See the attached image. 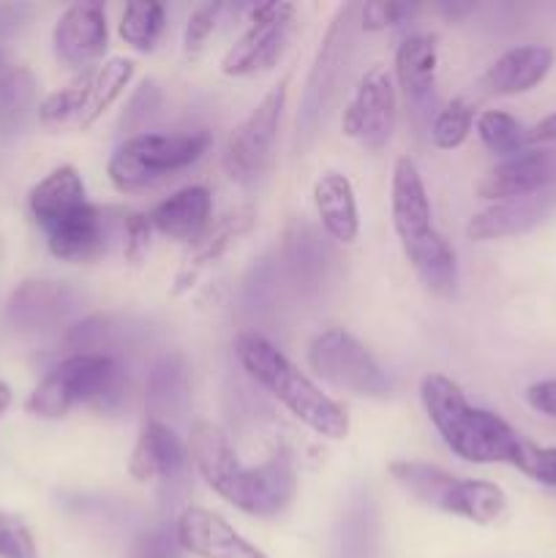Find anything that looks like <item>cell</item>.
Segmentation results:
<instances>
[{"label":"cell","instance_id":"obj_1","mask_svg":"<svg viewBox=\"0 0 556 558\" xmlns=\"http://www.w3.org/2000/svg\"><path fill=\"white\" fill-rule=\"evenodd\" d=\"M185 445L202 480L245 515H278L298 494V474L283 452H276L259 466H243L227 434L207 420L191 425Z\"/></svg>","mask_w":556,"mask_h":558},{"label":"cell","instance_id":"obj_2","mask_svg":"<svg viewBox=\"0 0 556 558\" xmlns=\"http://www.w3.org/2000/svg\"><path fill=\"white\" fill-rule=\"evenodd\" d=\"M420 398L442 441L458 458L469 463H510L521 469L527 439H521L499 414L472 407L450 376H423Z\"/></svg>","mask_w":556,"mask_h":558},{"label":"cell","instance_id":"obj_3","mask_svg":"<svg viewBox=\"0 0 556 558\" xmlns=\"http://www.w3.org/2000/svg\"><path fill=\"white\" fill-rule=\"evenodd\" d=\"M234 354L245 374L270 392L292 417H298L305 428L325 436L330 441H341L349 436V414L338 401L319 390L287 354L273 347L259 332H240L234 341Z\"/></svg>","mask_w":556,"mask_h":558},{"label":"cell","instance_id":"obj_4","mask_svg":"<svg viewBox=\"0 0 556 558\" xmlns=\"http://www.w3.org/2000/svg\"><path fill=\"white\" fill-rule=\"evenodd\" d=\"M123 392V368L104 352H76L55 365L27 398V412L60 420L74 407L107 409Z\"/></svg>","mask_w":556,"mask_h":558},{"label":"cell","instance_id":"obj_5","mask_svg":"<svg viewBox=\"0 0 556 558\" xmlns=\"http://www.w3.org/2000/svg\"><path fill=\"white\" fill-rule=\"evenodd\" d=\"M210 131H183V134L145 131L118 145L107 163V174L120 194H134L194 167L210 150Z\"/></svg>","mask_w":556,"mask_h":558},{"label":"cell","instance_id":"obj_6","mask_svg":"<svg viewBox=\"0 0 556 558\" xmlns=\"http://www.w3.org/2000/svg\"><path fill=\"white\" fill-rule=\"evenodd\" d=\"M309 365L316 376L352 396L385 401L392 392L390 379L374 354L343 327H330L311 341Z\"/></svg>","mask_w":556,"mask_h":558},{"label":"cell","instance_id":"obj_7","mask_svg":"<svg viewBox=\"0 0 556 558\" xmlns=\"http://www.w3.org/2000/svg\"><path fill=\"white\" fill-rule=\"evenodd\" d=\"M354 25H360V5H341L336 11V16H333L319 49H316L314 65L309 71V80H305L303 104H300L298 114V134H314L325 109L336 98L341 76L347 74L349 58H352Z\"/></svg>","mask_w":556,"mask_h":558},{"label":"cell","instance_id":"obj_8","mask_svg":"<svg viewBox=\"0 0 556 558\" xmlns=\"http://www.w3.org/2000/svg\"><path fill=\"white\" fill-rule=\"evenodd\" d=\"M283 104H287V80L265 93L262 101L234 125L221 153V167L229 180L251 185L262 178L276 147Z\"/></svg>","mask_w":556,"mask_h":558},{"label":"cell","instance_id":"obj_9","mask_svg":"<svg viewBox=\"0 0 556 558\" xmlns=\"http://www.w3.org/2000/svg\"><path fill=\"white\" fill-rule=\"evenodd\" d=\"M249 27L221 58V71L227 76H254L273 69L287 49L298 25V9L283 0L251 5Z\"/></svg>","mask_w":556,"mask_h":558},{"label":"cell","instance_id":"obj_10","mask_svg":"<svg viewBox=\"0 0 556 558\" xmlns=\"http://www.w3.org/2000/svg\"><path fill=\"white\" fill-rule=\"evenodd\" d=\"M396 80L387 65L376 63L358 80L341 118V131L368 150H382L396 129Z\"/></svg>","mask_w":556,"mask_h":558},{"label":"cell","instance_id":"obj_11","mask_svg":"<svg viewBox=\"0 0 556 558\" xmlns=\"http://www.w3.org/2000/svg\"><path fill=\"white\" fill-rule=\"evenodd\" d=\"M85 294L65 281H25L11 292L5 319L16 332H49L80 314Z\"/></svg>","mask_w":556,"mask_h":558},{"label":"cell","instance_id":"obj_12","mask_svg":"<svg viewBox=\"0 0 556 558\" xmlns=\"http://www.w3.org/2000/svg\"><path fill=\"white\" fill-rule=\"evenodd\" d=\"M52 47L55 58L65 69H96V63L104 58L109 47L107 11H104V5L93 3V0L69 5L60 14L58 25L52 31Z\"/></svg>","mask_w":556,"mask_h":558},{"label":"cell","instance_id":"obj_13","mask_svg":"<svg viewBox=\"0 0 556 558\" xmlns=\"http://www.w3.org/2000/svg\"><path fill=\"white\" fill-rule=\"evenodd\" d=\"M180 548L200 558H267L243 534L234 532L221 515L202 507H189L174 523Z\"/></svg>","mask_w":556,"mask_h":558},{"label":"cell","instance_id":"obj_14","mask_svg":"<svg viewBox=\"0 0 556 558\" xmlns=\"http://www.w3.org/2000/svg\"><path fill=\"white\" fill-rule=\"evenodd\" d=\"M556 178V156L545 150H523L496 163L478 183V194L491 202L521 199L540 194Z\"/></svg>","mask_w":556,"mask_h":558},{"label":"cell","instance_id":"obj_15","mask_svg":"<svg viewBox=\"0 0 556 558\" xmlns=\"http://www.w3.org/2000/svg\"><path fill=\"white\" fill-rule=\"evenodd\" d=\"M189 461V445L169 425L153 417L147 420L140 439H136L129 472L136 483H153V480L172 483V480L183 477Z\"/></svg>","mask_w":556,"mask_h":558},{"label":"cell","instance_id":"obj_16","mask_svg":"<svg viewBox=\"0 0 556 558\" xmlns=\"http://www.w3.org/2000/svg\"><path fill=\"white\" fill-rule=\"evenodd\" d=\"M390 213L392 227H396V234L403 248L434 232L428 191H425L423 178H420L418 163L409 156H401L396 167H392Z\"/></svg>","mask_w":556,"mask_h":558},{"label":"cell","instance_id":"obj_17","mask_svg":"<svg viewBox=\"0 0 556 558\" xmlns=\"http://www.w3.org/2000/svg\"><path fill=\"white\" fill-rule=\"evenodd\" d=\"M554 69V49L545 44H523L507 49L480 76L478 87L485 96H521L534 90Z\"/></svg>","mask_w":556,"mask_h":558},{"label":"cell","instance_id":"obj_18","mask_svg":"<svg viewBox=\"0 0 556 558\" xmlns=\"http://www.w3.org/2000/svg\"><path fill=\"white\" fill-rule=\"evenodd\" d=\"M436 63H439L436 36L418 33V36H409L398 44L396 82L401 87L407 107H412L418 114H423L434 104Z\"/></svg>","mask_w":556,"mask_h":558},{"label":"cell","instance_id":"obj_19","mask_svg":"<svg viewBox=\"0 0 556 558\" xmlns=\"http://www.w3.org/2000/svg\"><path fill=\"white\" fill-rule=\"evenodd\" d=\"M150 227L164 238L194 245L213 221V199L205 185H189L158 202L150 213Z\"/></svg>","mask_w":556,"mask_h":558},{"label":"cell","instance_id":"obj_20","mask_svg":"<svg viewBox=\"0 0 556 558\" xmlns=\"http://www.w3.org/2000/svg\"><path fill=\"white\" fill-rule=\"evenodd\" d=\"M551 202H554V194H548V191L521 196V199L494 202L491 207L480 210L478 216L469 218L467 238L485 243V240L516 238V234L529 232L534 223L543 221L545 213L551 210Z\"/></svg>","mask_w":556,"mask_h":558},{"label":"cell","instance_id":"obj_21","mask_svg":"<svg viewBox=\"0 0 556 558\" xmlns=\"http://www.w3.org/2000/svg\"><path fill=\"white\" fill-rule=\"evenodd\" d=\"M47 232V245L52 256L63 262H90L107 245V227H104V213L96 205H82L71 216L60 218Z\"/></svg>","mask_w":556,"mask_h":558},{"label":"cell","instance_id":"obj_22","mask_svg":"<svg viewBox=\"0 0 556 558\" xmlns=\"http://www.w3.org/2000/svg\"><path fill=\"white\" fill-rule=\"evenodd\" d=\"M254 221L256 216L251 207H234V210H229L227 216H221L218 221H210V227L205 229V234L191 245L183 270H180L178 276V289H174V292L189 289L191 281L202 272V267H207L210 262H216L218 256L227 254V251L243 238V234L251 232Z\"/></svg>","mask_w":556,"mask_h":558},{"label":"cell","instance_id":"obj_23","mask_svg":"<svg viewBox=\"0 0 556 558\" xmlns=\"http://www.w3.org/2000/svg\"><path fill=\"white\" fill-rule=\"evenodd\" d=\"M314 205L322 227L336 243L349 245L358 240L360 218L352 180L338 172L322 174L314 183Z\"/></svg>","mask_w":556,"mask_h":558},{"label":"cell","instance_id":"obj_24","mask_svg":"<svg viewBox=\"0 0 556 558\" xmlns=\"http://www.w3.org/2000/svg\"><path fill=\"white\" fill-rule=\"evenodd\" d=\"M82 205H87L85 183H82V174L74 167H69V163L52 169L41 183L33 185L31 196H27L31 216L36 218V223L41 229H49L60 218L80 210Z\"/></svg>","mask_w":556,"mask_h":558},{"label":"cell","instance_id":"obj_25","mask_svg":"<svg viewBox=\"0 0 556 558\" xmlns=\"http://www.w3.org/2000/svg\"><path fill=\"white\" fill-rule=\"evenodd\" d=\"M409 265L414 267V272L420 276V281L431 289L434 294L442 298H450L458 287V259L452 245L442 238L439 232L425 234L418 243L407 245L403 248Z\"/></svg>","mask_w":556,"mask_h":558},{"label":"cell","instance_id":"obj_26","mask_svg":"<svg viewBox=\"0 0 556 558\" xmlns=\"http://www.w3.org/2000/svg\"><path fill=\"white\" fill-rule=\"evenodd\" d=\"M387 472L412 499H418L425 507H434L439 512H447L452 490H456L458 480H461L456 474L445 472V469L434 466V463L423 461H392Z\"/></svg>","mask_w":556,"mask_h":558},{"label":"cell","instance_id":"obj_27","mask_svg":"<svg viewBox=\"0 0 556 558\" xmlns=\"http://www.w3.org/2000/svg\"><path fill=\"white\" fill-rule=\"evenodd\" d=\"M82 76H85V120H82V131H85L118 101L134 76V63L129 58H109L96 69L82 71Z\"/></svg>","mask_w":556,"mask_h":558},{"label":"cell","instance_id":"obj_28","mask_svg":"<svg viewBox=\"0 0 556 558\" xmlns=\"http://www.w3.org/2000/svg\"><path fill=\"white\" fill-rule=\"evenodd\" d=\"M507 510V494L494 483H485V480H458L456 490H452L450 507H447V515L467 518V521L480 523V526H488L496 523Z\"/></svg>","mask_w":556,"mask_h":558},{"label":"cell","instance_id":"obj_29","mask_svg":"<svg viewBox=\"0 0 556 558\" xmlns=\"http://www.w3.org/2000/svg\"><path fill=\"white\" fill-rule=\"evenodd\" d=\"M36 104V76L31 69H9L0 82V131L16 134Z\"/></svg>","mask_w":556,"mask_h":558},{"label":"cell","instance_id":"obj_30","mask_svg":"<svg viewBox=\"0 0 556 558\" xmlns=\"http://www.w3.org/2000/svg\"><path fill=\"white\" fill-rule=\"evenodd\" d=\"M167 11L156 0H134L120 16V38L136 52H150L164 31Z\"/></svg>","mask_w":556,"mask_h":558},{"label":"cell","instance_id":"obj_31","mask_svg":"<svg viewBox=\"0 0 556 558\" xmlns=\"http://www.w3.org/2000/svg\"><path fill=\"white\" fill-rule=\"evenodd\" d=\"M474 131H478L480 142L488 147L494 156L505 158L518 156V153L527 150V129L518 123L512 114L499 112V109H488V112H480L474 118Z\"/></svg>","mask_w":556,"mask_h":558},{"label":"cell","instance_id":"obj_32","mask_svg":"<svg viewBox=\"0 0 556 558\" xmlns=\"http://www.w3.org/2000/svg\"><path fill=\"white\" fill-rule=\"evenodd\" d=\"M474 129V109L463 98H452L431 123V142L439 150H456L469 140Z\"/></svg>","mask_w":556,"mask_h":558},{"label":"cell","instance_id":"obj_33","mask_svg":"<svg viewBox=\"0 0 556 558\" xmlns=\"http://www.w3.org/2000/svg\"><path fill=\"white\" fill-rule=\"evenodd\" d=\"M223 3H202L191 11L189 22H185L183 31V52L189 60H196L205 52L207 41H210L213 31L218 25V16H221Z\"/></svg>","mask_w":556,"mask_h":558},{"label":"cell","instance_id":"obj_34","mask_svg":"<svg viewBox=\"0 0 556 558\" xmlns=\"http://www.w3.org/2000/svg\"><path fill=\"white\" fill-rule=\"evenodd\" d=\"M414 14L412 3H392V0H374L360 5V27L365 33H382L403 25Z\"/></svg>","mask_w":556,"mask_h":558},{"label":"cell","instance_id":"obj_35","mask_svg":"<svg viewBox=\"0 0 556 558\" xmlns=\"http://www.w3.org/2000/svg\"><path fill=\"white\" fill-rule=\"evenodd\" d=\"M185 396V368L174 357H164L150 379V398L164 407H172L174 398Z\"/></svg>","mask_w":556,"mask_h":558},{"label":"cell","instance_id":"obj_36","mask_svg":"<svg viewBox=\"0 0 556 558\" xmlns=\"http://www.w3.org/2000/svg\"><path fill=\"white\" fill-rule=\"evenodd\" d=\"M0 558H38L36 539L16 518L0 512Z\"/></svg>","mask_w":556,"mask_h":558},{"label":"cell","instance_id":"obj_37","mask_svg":"<svg viewBox=\"0 0 556 558\" xmlns=\"http://www.w3.org/2000/svg\"><path fill=\"white\" fill-rule=\"evenodd\" d=\"M153 227L145 213H129L123 218V256L131 265H142V259L150 251Z\"/></svg>","mask_w":556,"mask_h":558},{"label":"cell","instance_id":"obj_38","mask_svg":"<svg viewBox=\"0 0 556 558\" xmlns=\"http://www.w3.org/2000/svg\"><path fill=\"white\" fill-rule=\"evenodd\" d=\"M521 472L537 483L556 488V447H534L532 441H527Z\"/></svg>","mask_w":556,"mask_h":558},{"label":"cell","instance_id":"obj_39","mask_svg":"<svg viewBox=\"0 0 556 558\" xmlns=\"http://www.w3.org/2000/svg\"><path fill=\"white\" fill-rule=\"evenodd\" d=\"M180 550L183 548L174 534H169L167 529H153L136 539L131 558H180Z\"/></svg>","mask_w":556,"mask_h":558},{"label":"cell","instance_id":"obj_40","mask_svg":"<svg viewBox=\"0 0 556 558\" xmlns=\"http://www.w3.org/2000/svg\"><path fill=\"white\" fill-rule=\"evenodd\" d=\"M527 401L534 412L545 414V417H556V379H545L529 387Z\"/></svg>","mask_w":556,"mask_h":558},{"label":"cell","instance_id":"obj_41","mask_svg":"<svg viewBox=\"0 0 556 558\" xmlns=\"http://www.w3.org/2000/svg\"><path fill=\"white\" fill-rule=\"evenodd\" d=\"M529 145H545V142H556V112L545 114L537 125L527 131Z\"/></svg>","mask_w":556,"mask_h":558},{"label":"cell","instance_id":"obj_42","mask_svg":"<svg viewBox=\"0 0 556 558\" xmlns=\"http://www.w3.org/2000/svg\"><path fill=\"white\" fill-rule=\"evenodd\" d=\"M27 14V5H0V38H9L20 31L22 16Z\"/></svg>","mask_w":556,"mask_h":558},{"label":"cell","instance_id":"obj_43","mask_svg":"<svg viewBox=\"0 0 556 558\" xmlns=\"http://www.w3.org/2000/svg\"><path fill=\"white\" fill-rule=\"evenodd\" d=\"M472 9H474L472 3H445V5H442V14H445L447 20L458 22L463 14H469Z\"/></svg>","mask_w":556,"mask_h":558},{"label":"cell","instance_id":"obj_44","mask_svg":"<svg viewBox=\"0 0 556 558\" xmlns=\"http://www.w3.org/2000/svg\"><path fill=\"white\" fill-rule=\"evenodd\" d=\"M9 403H11V390H9V385H3V381H0V414L9 409Z\"/></svg>","mask_w":556,"mask_h":558},{"label":"cell","instance_id":"obj_45","mask_svg":"<svg viewBox=\"0 0 556 558\" xmlns=\"http://www.w3.org/2000/svg\"><path fill=\"white\" fill-rule=\"evenodd\" d=\"M5 74H9V69H5V52L3 47H0V82H3Z\"/></svg>","mask_w":556,"mask_h":558}]
</instances>
